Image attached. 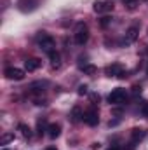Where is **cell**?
Segmentation results:
<instances>
[{
  "instance_id": "obj_8",
  "label": "cell",
  "mask_w": 148,
  "mask_h": 150,
  "mask_svg": "<svg viewBox=\"0 0 148 150\" xmlns=\"http://www.w3.org/2000/svg\"><path fill=\"white\" fill-rule=\"evenodd\" d=\"M140 35V28L138 26H131L127 32H125V44H132V42H136V38Z\"/></svg>"
},
{
  "instance_id": "obj_25",
  "label": "cell",
  "mask_w": 148,
  "mask_h": 150,
  "mask_svg": "<svg viewBox=\"0 0 148 150\" xmlns=\"http://www.w3.org/2000/svg\"><path fill=\"white\" fill-rule=\"evenodd\" d=\"M108 150H118V149H108Z\"/></svg>"
},
{
  "instance_id": "obj_18",
  "label": "cell",
  "mask_w": 148,
  "mask_h": 150,
  "mask_svg": "<svg viewBox=\"0 0 148 150\" xmlns=\"http://www.w3.org/2000/svg\"><path fill=\"white\" fill-rule=\"evenodd\" d=\"M12 140H14V134H11V133H9V134H4V136L0 138V145H5V143H9V142H12Z\"/></svg>"
},
{
  "instance_id": "obj_10",
  "label": "cell",
  "mask_w": 148,
  "mask_h": 150,
  "mask_svg": "<svg viewBox=\"0 0 148 150\" xmlns=\"http://www.w3.org/2000/svg\"><path fill=\"white\" fill-rule=\"evenodd\" d=\"M131 136H132V143H138V142H141V140L147 136V131L141 129V127H134V129L131 131Z\"/></svg>"
},
{
  "instance_id": "obj_26",
  "label": "cell",
  "mask_w": 148,
  "mask_h": 150,
  "mask_svg": "<svg viewBox=\"0 0 148 150\" xmlns=\"http://www.w3.org/2000/svg\"><path fill=\"white\" fill-rule=\"evenodd\" d=\"M2 150H9V149H2Z\"/></svg>"
},
{
  "instance_id": "obj_19",
  "label": "cell",
  "mask_w": 148,
  "mask_h": 150,
  "mask_svg": "<svg viewBox=\"0 0 148 150\" xmlns=\"http://www.w3.org/2000/svg\"><path fill=\"white\" fill-rule=\"evenodd\" d=\"M141 115H143V117H148V101H145V103L141 105Z\"/></svg>"
},
{
  "instance_id": "obj_17",
  "label": "cell",
  "mask_w": 148,
  "mask_h": 150,
  "mask_svg": "<svg viewBox=\"0 0 148 150\" xmlns=\"http://www.w3.org/2000/svg\"><path fill=\"white\" fill-rule=\"evenodd\" d=\"M122 4H124L127 9H131V11H134V9L138 7V0H122Z\"/></svg>"
},
{
  "instance_id": "obj_21",
  "label": "cell",
  "mask_w": 148,
  "mask_h": 150,
  "mask_svg": "<svg viewBox=\"0 0 148 150\" xmlns=\"http://www.w3.org/2000/svg\"><path fill=\"white\" fill-rule=\"evenodd\" d=\"M87 93V86H80L78 87V94H85Z\"/></svg>"
},
{
  "instance_id": "obj_16",
  "label": "cell",
  "mask_w": 148,
  "mask_h": 150,
  "mask_svg": "<svg viewBox=\"0 0 148 150\" xmlns=\"http://www.w3.org/2000/svg\"><path fill=\"white\" fill-rule=\"evenodd\" d=\"M82 72L85 75H94L98 72V68H96L94 65H84V67H82Z\"/></svg>"
},
{
  "instance_id": "obj_23",
  "label": "cell",
  "mask_w": 148,
  "mask_h": 150,
  "mask_svg": "<svg viewBox=\"0 0 148 150\" xmlns=\"http://www.w3.org/2000/svg\"><path fill=\"white\" fill-rule=\"evenodd\" d=\"M91 100H92V105H96V101H99V96H98V94H92Z\"/></svg>"
},
{
  "instance_id": "obj_14",
  "label": "cell",
  "mask_w": 148,
  "mask_h": 150,
  "mask_svg": "<svg viewBox=\"0 0 148 150\" xmlns=\"http://www.w3.org/2000/svg\"><path fill=\"white\" fill-rule=\"evenodd\" d=\"M72 122H80V120H84V113H82V110H80V107H75L73 110H72Z\"/></svg>"
},
{
  "instance_id": "obj_3",
  "label": "cell",
  "mask_w": 148,
  "mask_h": 150,
  "mask_svg": "<svg viewBox=\"0 0 148 150\" xmlns=\"http://www.w3.org/2000/svg\"><path fill=\"white\" fill-rule=\"evenodd\" d=\"M54 38L52 37H49V35H42V37L38 38V47L44 51V52H51V51H54Z\"/></svg>"
},
{
  "instance_id": "obj_2",
  "label": "cell",
  "mask_w": 148,
  "mask_h": 150,
  "mask_svg": "<svg viewBox=\"0 0 148 150\" xmlns=\"http://www.w3.org/2000/svg\"><path fill=\"white\" fill-rule=\"evenodd\" d=\"M125 98H127V93H125V89H122V87H117V89H113L110 93V96H108V101H110L111 105H122L124 101H125Z\"/></svg>"
},
{
  "instance_id": "obj_7",
  "label": "cell",
  "mask_w": 148,
  "mask_h": 150,
  "mask_svg": "<svg viewBox=\"0 0 148 150\" xmlns=\"http://www.w3.org/2000/svg\"><path fill=\"white\" fill-rule=\"evenodd\" d=\"M105 74L108 75V77H120V75L124 74V68H122L120 63H113V65L105 68Z\"/></svg>"
},
{
  "instance_id": "obj_20",
  "label": "cell",
  "mask_w": 148,
  "mask_h": 150,
  "mask_svg": "<svg viewBox=\"0 0 148 150\" xmlns=\"http://www.w3.org/2000/svg\"><path fill=\"white\" fill-rule=\"evenodd\" d=\"M111 19L110 18H108V16H105V18H103V19H101V26H106V25H108V23H110Z\"/></svg>"
},
{
  "instance_id": "obj_4",
  "label": "cell",
  "mask_w": 148,
  "mask_h": 150,
  "mask_svg": "<svg viewBox=\"0 0 148 150\" xmlns=\"http://www.w3.org/2000/svg\"><path fill=\"white\" fill-rule=\"evenodd\" d=\"M38 7V0H19L18 2V9L21 12H33L35 9Z\"/></svg>"
},
{
  "instance_id": "obj_22",
  "label": "cell",
  "mask_w": 148,
  "mask_h": 150,
  "mask_svg": "<svg viewBox=\"0 0 148 150\" xmlns=\"http://www.w3.org/2000/svg\"><path fill=\"white\" fill-rule=\"evenodd\" d=\"M44 133V120H38V134Z\"/></svg>"
},
{
  "instance_id": "obj_24",
  "label": "cell",
  "mask_w": 148,
  "mask_h": 150,
  "mask_svg": "<svg viewBox=\"0 0 148 150\" xmlns=\"http://www.w3.org/2000/svg\"><path fill=\"white\" fill-rule=\"evenodd\" d=\"M45 150H56V149H52V147H49V149H45Z\"/></svg>"
},
{
  "instance_id": "obj_11",
  "label": "cell",
  "mask_w": 148,
  "mask_h": 150,
  "mask_svg": "<svg viewBox=\"0 0 148 150\" xmlns=\"http://www.w3.org/2000/svg\"><path fill=\"white\" fill-rule=\"evenodd\" d=\"M113 9V4L111 2H96L94 4V11L96 12H108Z\"/></svg>"
},
{
  "instance_id": "obj_15",
  "label": "cell",
  "mask_w": 148,
  "mask_h": 150,
  "mask_svg": "<svg viewBox=\"0 0 148 150\" xmlns=\"http://www.w3.org/2000/svg\"><path fill=\"white\" fill-rule=\"evenodd\" d=\"M18 129L21 131V134H23L25 138H32V129H30L26 124H19V126H18Z\"/></svg>"
},
{
  "instance_id": "obj_6",
  "label": "cell",
  "mask_w": 148,
  "mask_h": 150,
  "mask_svg": "<svg viewBox=\"0 0 148 150\" xmlns=\"http://www.w3.org/2000/svg\"><path fill=\"white\" fill-rule=\"evenodd\" d=\"M5 77L9 80H23L25 79V72L21 68H7L5 70Z\"/></svg>"
},
{
  "instance_id": "obj_13",
  "label": "cell",
  "mask_w": 148,
  "mask_h": 150,
  "mask_svg": "<svg viewBox=\"0 0 148 150\" xmlns=\"http://www.w3.org/2000/svg\"><path fill=\"white\" fill-rule=\"evenodd\" d=\"M49 59H51V65H52L54 68H58V67H59V63H61V56H59V52H58L56 49L49 52Z\"/></svg>"
},
{
  "instance_id": "obj_12",
  "label": "cell",
  "mask_w": 148,
  "mask_h": 150,
  "mask_svg": "<svg viewBox=\"0 0 148 150\" xmlns=\"http://www.w3.org/2000/svg\"><path fill=\"white\" fill-rule=\"evenodd\" d=\"M47 134L54 140V138H58L59 134H61V126L59 124H49L47 126Z\"/></svg>"
},
{
  "instance_id": "obj_5",
  "label": "cell",
  "mask_w": 148,
  "mask_h": 150,
  "mask_svg": "<svg viewBox=\"0 0 148 150\" xmlns=\"http://www.w3.org/2000/svg\"><path fill=\"white\" fill-rule=\"evenodd\" d=\"M84 122H85L87 126H96V124L99 122V115H98V110L91 108V110L84 112Z\"/></svg>"
},
{
  "instance_id": "obj_9",
  "label": "cell",
  "mask_w": 148,
  "mask_h": 150,
  "mask_svg": "<svg viewBox=\"0 0 148 150\" xmlns=\"http://www.w3.org/2000/svg\"><path fill=\"white\" fill-rule=\"evenodd\" d=\"M37 68H40V59L30 58V59L25 61V70H26V72H35Z\"/></svg>"
},
{
  "instance_id": "obj_1",
  "label": "cell",
  "mask_w": 148,
  "mask_h": 150,
  "mask_svg": "<svg viewBox=\"0 0 148 150\" xmlns=\"http://www.w3.org/2000/svg\"><path fill=\"white\" fill-rule=\"evenodd\" d=\"M87 40H89V30H87V26L84 23H78L77 30H75V44L77 45H84Z\"/></svg>"
}]
</instances>
